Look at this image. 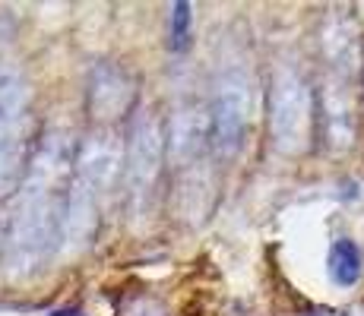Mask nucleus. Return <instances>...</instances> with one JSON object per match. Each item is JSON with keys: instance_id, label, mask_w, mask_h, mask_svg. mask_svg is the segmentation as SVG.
Returning a JSON list of instances; mask_svg holds the SVG:
<instances>
[{"instance_id": "nucleus-2", "label": "nucleus", "mask_w": 364, "mask_h": 316, "mask_svg": "<svg viewBox=\"0 0 364 316\" xmlns=\"http://www.w3.org/2000/svg\"><path fill=\"white\" fill-rule=\"evenodd\" d=\"M250 121V82L244 73H225L213 98V143L222 156L241 149Z\"/></svg>"}, {"instance_id": "nucleus-3", "label": "nucleus", "mask_w": 364, "mask_h": 316, "mask_svg": "<svg viewBox=\"0 0 364 316\" xmlns=\"http://www.w3.org/2000/svg\"><path fill=\"white\" fill-rule=\"evenodd\" d=\"M159 168H162V130L156 117H136L127 143V165H124V180H127L130 200H143L156 187Z\"/></svg>"}, {"instance_id": "nucleus-4", "label": "nucleus", "mask_w": 364, "mask_h": 316, "mask_svg": "<svg viewBox=\"0 0 364 316\" xmlns=\"http://www.w3.org/2000/svg\"><path fill=\"white\" fill-rule=\"evenodd\" d=\"M19 136H23V92L19 82L0 86V193L16 178Z\"/></svg>"}, {"instance_id": "nucleus-1", "label": "nucleus", "mask_w": 364, "mask_h": 316, "mask_svg": "<svg viewBox=\"0 0 364 316\" xmlns=\"http://www.w3.org/2000/svg\"><path fill=\"white\" fill-rule=\"evenodd\" d=\"M272 139L282 152H301L311 136V92L291 67H282L272 80L269 95Z\"/></svg>"}, {"instance_id": "nucleus-7", "label": "nucleus", "mask_w": 364, "mask_h": 316, "mask_svg": "<svg viewBox=\"0 0 364 316\" xmlns=\"http://www.w3.org/2000/svg\"><path fill=\"white\" fill-rule=\"evenodd\" d=\"M330 276H333V282L342 288L355 285L361 278V250L355 241L339 237L330 247Z\"/></svg>"}, {"instance_id": "nucleus-8", "label": "nucleus", "mask_w": 364, "mask_h": 316, "mask_svg": "<svg viewBox=\"0 0 364 316\" xmlns=\"http://www.w3.org/2000/svg\"><path fill=\"white\" fill-rule=\"evenodd\" d=\"M187 38H191V4L178 0L171 6V38H168V45H171V51H184Z\"/></svg>"}, {"instance_id": "nucleus-6", "label": "nucleus", "mask_w": 364, "mask_h": 316, "mask_svg": "<svg viewBox=\"0 0 364 316\" xmlns=\"http://www.w3.org/2000/svg\"><path fill=\"white\" fill-rule=\"evenodd\" d=\"M326 143L333 149H346L355 139V117H352V102L342 92H330L326 95Z\"/></svg>"}, {"instance_id": "nucleus-5", "label": "nucleus", "mask_w": 364, "mask_h": 316, "mask_svg": "<svg viewBox=\"0 0 364 316\" xmlns=\"http://www.w3.org/2000/svg\"><path fill=\"white\" fill-rule=\"evenodd\" d=\"M323 51L326 60L333 63L342 73H355L361 60V38H358V26L352 16H330L323 29Z\"/></svg>"}]
</instances>
